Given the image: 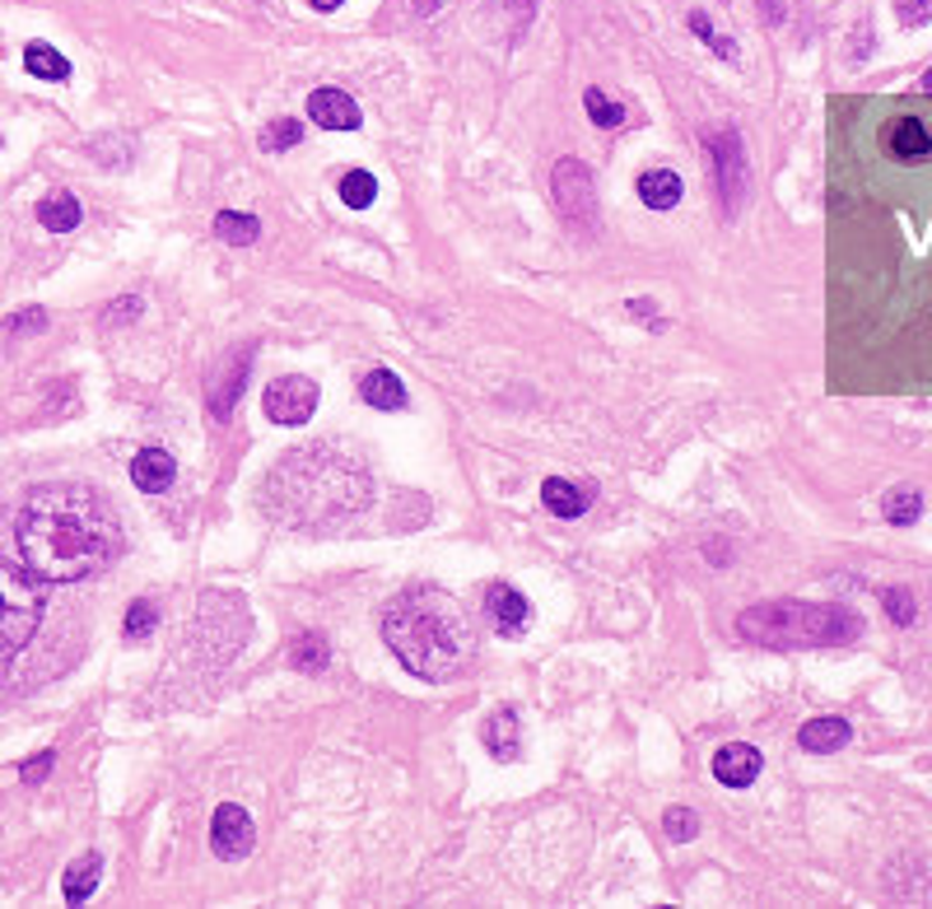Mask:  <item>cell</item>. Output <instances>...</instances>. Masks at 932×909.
Masks as SVG:
<instances>
[{
    "label": "cell",
    "instance_id": "cell-30",
    "mask_svg": "<svg viewBox=\"0 0 932 909\" xmlns=\"http://www.w3.org/2000/svg\"><path fill=\"white\" fill-rule=\"evenodd\" d=\"M299 141H304V122H294V117H281V122H271V127L262 131V150H271V154L294 150Z\"/></svg>",
    "mask_w": 932,
    "mask_h": 909
},
{
    "label": "cell",
    "instance_id": "cell-4",
    "mask_svg": "<svg viewBox=\"0 0 932 909\" xmlns=\"http://www.w3.org/2000/svg\"><path fill=\"white\" fill-rule=\"evenodd\" d=\"M742 639L765 644V648H825V644H848L863 635V616L844 606H821V602H760L742 611Z\"/></svg>",
    "mask_w": 932,
    "mask_h": 909
},
{
    "label": "cell",
    "instance_id": "cell-36",
    "mask_svg": "<svg viewBox=\"0 0 932 909\" xmlns=\"http://www.w3.org/2000/svg\"><path fill=\"white\" fill-rule=\"evenodd\" d=\"M52 765H56L52 751H37L33 760H24V769H19V775H24V784H43V779L52 775Z\"/></svg>",
    "mask_w": 932,
    "mask_h": 909
},
{
    "label": "cell",
    "instance_id": "cell-26",
    "mask_svg": "<svg viewBox=\"0 0 932 909\" xmlns=\"http://www.w3.org/2000/svg\"><path fill=\"white\" fill-rule=\"evenodd\" d=\"M373 196H379V177H373V173L350 168V173L341 177V201H346L350 210H369Z\"/></svg>",
    "mask_w": 932,
    "mask_h": 909
},
{
    "label": "cell",
    "instance_id": "cell-3",
    "mask_svg": "<svg viewBox=\"0 0 932 909\" xmlns=\"http://www.w3.org/2000/svg\"><path fill=\"white\" fill-rule=\"evenodd\" d=\"M383 639L410 677L452 681L475 654L471 621L443 588H406L383 611Z\"/></svg>",
    "mask_w": 932,
    "mask_h": 909
},
{
    "label": "cell",
    "instance_id": "cell-6",
    "mask_svg": "<svg viewBox=\"0 0 932 909\" xmlns=\"http://www.w3.org/2000/svg\"><path fill=\"white\" fill-rule=\"evenodd\" d=\"M550 196L560 215L579 229H597V187H592V173L579 160H560L550 173Z\"/></svg>",
    "mask_w": 932,
    "mask_h": 909
},
{
    "label": "cell",
    "instance_id": "cell-41",
    "mask_svg": "<svg viewBox=\"0 0 932 909\" xmlns=\"http://www.w3.org/2000/svg\"><path fill=\"white\" fill-rule=\"evenodd\" d=\"M919 89H923V94H932V70H928V75H923V80H919Z\"/></svg>",
    "mask_w": 932,
    "mask_h": 909
},
{
    "label": "cell",
    "instance_id": "cell-9",
    "mask_svg": "<svg viewBox=\"0 0 932 909\" xmlns=\"http://www.w3.org/2000/svg\"><path fill=\"white\" fill-rule=\"evenodd\" d=\"M252 844H256V830H252V817L243 812V807H238V802L215 807V821H210V848H215V858L238 863V858L252 854Z\"/></svg>",
    "mask_w": 932,
    "mask_h": 909
},
{
    "label": "cell",
    "instance_id": "cell-29",
    "mask_svg": "<svg viewBox=\"0 0 932 909\" xmlns=\"http://www.w3.org/2000/svg\"><path fill=\"white\" fill-rule=\"evenodd\" d=\"M690 29H695V37H700V43H709L713 52L723 56V62H737V56H742V52H737V43H732V37H723L719 29H713V19H709L704 10H695V14H690Z\"/></svg>",
    "mask_w": 932,
    "mask_h": 909
},
{
    "label": "cell",
    "instance_id": "cell-27",
    "mask_svg": "<svg viewBox=\"0 0 932 909\" xmlns=\"http://www.w3.org/2000/svg\"><path fill=\"white\" fill-rule=\"evenodd\" d=\"M881 513H886V523L909 527V523H919V513H923V495H919V490H890V495L881 500Z\"/></svg>",
    "mask_w": 932,
    "mask_h": 909
},
{
    "label": "cell",
    "instance_id": "cell-11",
    "mask_svg": "<svg viewBox=\"0 0 932 909\" xmlns=\"http://www.w3.org/2000/svg\"><path fill=\"white\" fill-rule=\"evenodd\" d=\"M485 621L500 629V635H508V639H518L523 629H527V621H531V606H527V598L518 588H508V583H494L490 592H485Z\"/></svg>",
    "mask_w": 932,
    "mask_h": 909
},
{
    "label": "cell",
    "instance_id": "cell-23",
    "mask_svg": "<svg viewBox=\"0 0 932 909\" xmlns=\"http://www.w3.org/2000/svg\"><path fill=\"white\" fill-rule=\"evenodd\" d=\"M215 239L229 243V248H252L256 239H262V224H256V215L220 210V215H215Z\"/></svg>",
    "mask_w": 932,
    "mask_h": 909
},
{
    "label": "cell",
    "instance_id": "cell-32",
    "mask_svg": "<svg viewBox=\"0 0 932 909\" xmlns=\"http://www.w3.org/2000/svg\"><path fill=\"white\" fill-rule=\"evenodd\" d=\"M881 606H886V616L896 625H914V598H909V588H886Z\"/></svg>",
    "mask_w": 932,
    "mask_h": 909
},
{
    "label": "cell",
    "instance_id": "cell-2",
    "mask_svg": "<svg viewBox=\"0 0 932 909\" xmlns=\"http://www.w3.org/2000/svg\"><path fill=\"white\" fill-rule=\"evenodd\" d=\"M369 504V471L331 448H299L271 467L262 508L294 532H341Z\"/></svg>",
    "mask_w": 932,
    "mask_h": 909
},
{
    "label": "cell",
    "instance_id": "cell-37",
    "mask_svg": "<svg viewBox=\"0 0 932 909\" xmlns=\"http://www.w3.org/2000/svg\"><path fill=\"white\" fill-rule=\"evenodd\" d=\"M756 6L765 24H783V0H756Z\"/></svg>",
    "mask_w": 932,
    "mask_h": 909
},
{
    "label": "cell",
    "instance_id": "cell-10",
    "mask_svg": "<svg viewBox=\"0 0 932 909\" xmlns=\"http://www.w3.org/2000/svg\"><path fill=\"white\" fill-rule=\"evenodd\" d=\"M248 373H252V350L243 346V350H233L229 360L210 373V415L215 420H229L233 415V406H238V397H243V387H248Z\"/></svg>",
    "mask_w": 932,
    "mask_h": 909
},
{
    "label": "cell",
    "instance_id": "cell-5",
    "mask_svg": "<svg viewBox=\"0 0 932 909\" xmlns=\"http://www.w3.org/2000/svg\"><path fill=\"white\" fill-rule=\"evenodd\" d=\"M47 611V588L29 565L0 556V662L24 654Z\"/></svg>",
    "mask_w": 932,
    "mask_h": 909
},
{
    "label": "cell",
    "instance_id": "cell-7",
    "mask_svg": "<svg viewBox=\"0 0 932 909\" xmlns=\"http://www.w3.org/2000/svg\"><path fill=\"white\" fill-rule=\"evenodd\" d=\"M317 402H322V392H317L313 379H304V373H285V379H271L266 392H262V406L275 425H285V429H299L313 420V410Z\"/></svg>",
    "mask_w": 932,
    "mask_h": 909
},
{
    "label": "cell",
    "instance_id": "cell-18",
    "mask_svg": "<svg viewBox=\"0 0 932 909\" xmlns=\"http://www.w3.org/2000/svg\"><path fill=\"white\" fill-rule=\"evenodd\" d=\"M848 737H854V727L844 719H811V723H802L798 746L811 751V756H830V751H844Z\"/></svg>",
    "mask_w": 932,
    "mask_h": 909
},
{
    "label": "cell",
    "instance_id": "cell-21",
    "mask_svg": "<svg viewBox=\"0 0 932 909\" xmlns=\"http://www.w3.org/2000/svg\"><path fill=\"white\" fill-rule=\"evenodd\" d=\"M37 220H43V229H52V233H70L79 220H85V210H79L75 191H47L43 201H37Z\"/></svg>",
    "mask_w": 932,
    "mask_h": 909
},
{
    "label": "cell",
    "instance_id": "cell-31",
    "mask_svg": "<svg viewBox=\"0 0 932 909\" xmlns=\"http://www.w3.org/2000/svg\"><path fill=\"white\" fill-rule=\"evenodd\" d=\"M154 625H158V611H154V602H131L127 606V625H122V635L135 644V639H150L154 635Z\"/></svg>",
    "mask_w": 932,
    "mask_h": 909
},
{
    "label": "cell",
    "instance_id": "cell-34",
    "mask_svg": "<svg viewBox=\"0 0 932 909\" xmlns=\"http://www.w3.org/2000/svg\"><path fill=\"white\" fill-rule=\"evenodd\" d=\"M47 327V308H24V313H10L6 318V331L10 336H33Z\"/></svg>",
    "mask_w": 932,
    "mask_h": 909
},
{
    "label": "cell",
    "instance_id": "cell-40",
    "mask_svg": "<svg viewBox=\"0 0 932 909\" xmlns=\"http://www.w3.org/2000/svg\"><path fill=\"white\" fill-rule=\"evenodd\" d=\"M313 10H336V6H346V0H308Z\"/></svg>",
    "mask_w": 932,
    "mask_h": 909
},
{
    "label": "cell",
    "instance_id": "cell-8",
    "mask_svg": "<svg viewBox=\"0 0 932 909\" xmlns=\"http://www.w3.org/2000/svg\"><path fill=\"white\" fill-rule=\"evenodd\" d=\"M709 160H713V173H719V201L727 215H737L742 201H746V145H742V135L737 131H719L709 141Z\"/></svg>",
    "mask_w": 932,
    "mask_h": 909
},
{
    "label": "cell",
    "instance_id": "cell-13",
    "mask_svg": "<svg viewBox=\"0 0 932 909\" xmlns=\"http://www.w3.org/2000/svg\"><path fill=\"white\" fill-rule=\"evenodd\" d=\"M760 751L756 746H746V742H727L719 746V756H713V779L727 784V788H750L760 775Z\"/></svg>",
    "mask_w": 932,
    "mask_h": 909
},
{
    "label": "cell",
    "instance_id": "cell-12",
    "mask_svg": "<svg viewBox=\"0 0 932 909\" xmlns=\"http://www.w3.org/2000/svg\"><path fill=\"white\" fill-rule=\"evenodd\" d=\"M308 117L322 131H360V103H354L346 89H313Z\"/></svg>",
    "mask_w": 932,
    "mask_h": 909
},
{
    "label": "cell",
    "instance_id": "cell-22",
    "mask_svg": "<svg viewBox=\"0 0 932 909\" xmlns=\"http://www.w3.org/2000/svg\"><path fill=\"white\" fill-rule=\"evenodd\" d=\"M98 877H103V858L98 854H79L70 867H66V900L70 905H85L89 896H94V886H98Z\"/></svg>",
    "mask_w": 932,
    "mask_h": 909
},
{
    "label": "cell",
    "instance_id": "cell-33",
    "mask_svg": "<svg viewBox=\"0 0 932 909\" xmlns=\"http://www.w3.org/2000/svg\"><path fill=\"white\" fill-rule=\"evenodd\" d=\"M695 830H700V821H695V812L690 807H671L667 812V840H695Z\"/></svg>",
    "mask_w": 932,
    "mask_h": 909
},
{
    "label": "cell",
    "instance_id": "cell-20",
    "mask_svg": "<svg viewBox=\"0 0 932 909\" xmlns=\"http://www.w3.org/2000/svg\"><path fill=\"white\" fill-rule=\"evenodd\" d=\"M639 201L648 210H677L681 206V177L671 168H648L639 177Z\"/></svg>",
    "mask_w": 932,
    "mask_h": 909
},
{
    "label": "cell",
    "instance_id": "cell-38",
    "mask_svg": "<svg viewBox=\"0 0 932 909\" xmlns=\"http://www.w3.org/2000/svg\"><path fill=\"white\" fill-rule=\"evenodd\" d=\"M141 313V299H122V304H112L108 308V322H117V318H135Z\"/></svg>",
    "mask_w": 932,
    "mask_h": 909
},
{
    "label": "cell",
    "instance_id": "cell-15",
    "mask_svg": "<svg viewBox=\"0 0 932 909\" xmlns=\"http://www.w3.org/2000/svg\"><path fill=\"white\" fill-rule=\"evenodd\" d=\"M131 481H135V490H145V495H164V490L177 481L173 452H164V448H141V452H135V462H131Z\"/></svg>",
    "mask_w": 932,
    "mask_h": 909
},
{
    "label": "cell",
    "instance_id": "cell-39",
    "mask_svg": "<svg viewBox=\"0 0 932 909\" xmlns=\"http://www.w3.org/2000/svg\"><path fill=\"white\" fill-rule=\"evenodd\" d=\"M410 10L415 14H434V10H443V0H410Z\"/></svg>",
    "mask_w": 932,
    "mask_h": 909
},
{
    "label": "cell",
    "instance_id": "cell-16",
    "mask_svg": "<svg viewBox=\"0 0 932 909\" xmlns=\"http://www.w3.org/2000/svg\"><path fill=\"white\" fill-rule=\"evenodd\" d=\"M886 150L896 160H928L932 154V131L919 122V117H896L886 127Z\"/></svg>",
    "mask_w": 932,
    "mask_h": 909
},
{
    "label": "cell",
    "instance_id": "cell-19",
    "mask_svg": "<svg viewBox=\"0 0 932 909\" xmlns=\"http://www.w3.org/2000/svg\"><path fill=\"white\" fill-rule=\"evenodd\" d=\"M360 397L373 410H402L406 406V387H402V379H396L392 369H369L360 379Z\"/></svg>",
    "mask_w": 932,
    "mask_h": 909
},
{
    "label": "cell",
    "instance_id": "cell-14",
    "mask_svg": "<svg viewBox=\"0 0 932 909\" xmlns=\"http://www.w3.org/2000/svg\"><path fill=\"white\" fill-rule=\"evenodd\" d=\"M481 737H485V751L494 760H518L523 756V719L513 714V709H494V714L485 719V727H481Z\"/></svg>",
    "mask_w": 932,
    "mask_h": 909
},
{
    "label": "cell",
    "instance_id": "cell-17",
    "mask_svg": "<svg viewBox=\"0 0 932 909\" xmlns=\"http://www.w3.org/2000/svg\"><path fill=\"white\" fill-rule=\"evenodd\" d=\"M541 504H546V513H555V518H583L588 504H592V485H573L564 477H550L541 485Z\"/></svg>",
    "mask_w": 932,
    "mask_h": 909
},
{
    "label": "cell",
    "instance_id": "cell-24",
    "mask_svg": "<svg viewBox=\"0 0 932 909\" xmlns=\"http://www.w3.org/2000/svg\"><path fill=\"white\" fill-rule=\"evenodd\" d=\"M24 66H29V75H37V80H70V62L47 43H29Z\"/></svg>",
    "mask_w": 932,
    "mask_h": 909
},
{
    "label": "cell",
    "instance_id": "cell-28",
    "mask_svg": "<svg viewBox=\"0 0 932 909\" xmlns=\"http://www.w3.org/2000/svg\"><path fill=\"white\" fill-rule=\"evenodd\" d=\"M583 108H588V117H592V122H597L602 131H616V127L625 122V103H616V98H606L602 89H588Z\"/></svg>",
    "mask_w": 932,
    "mask_h": 909
},
{
    "label": "cell",
    "instance_id": "cell-1",
    "mask_svg": "<svg viewBox=\"0 0 932 909\" xmlns=\"http://www.w3.org/2000/svg\"><path fill=\"white\" fill-rule=\"evenodd\" d=\"M19 556L43 583H79L108 569L122 550V523L112 500L94 485L52 481L37 485L14 523Z\"/></svg>",
    "mask_w": 932,
    "mask_h": 909
},
{
    "label": "cell",
    "instance_id": "cell-25",
    "mask_svg": "<svg viewBox=\"0 0 932 909\" xmlns=\"http://www.w3.org/2000/svg\"><path fill=\"white\" fill-rule=\"evenodd\" d=\"M327 639L317 635V629H299V635H294V644H289V658H294V667L299 671H322L327 667Z\"/></svg>",
    "mask_w": 932,
    "mask_h": 909
},
{
    "label": "cell",
    "instance_id": "cell-35",
    "mask_svg": "<svg viewBox=\"0 0 932 909\" xmlns=\"http://www.w3.org/2000/svg\"><path fill=\"white\" fill-rule=\"evenodd\" d=\"M896 19L904 29H919L932 19V0H896Z\"/></svg>",
    "mask_w": 932,
    "mask_h": 909
}]
</instances>
